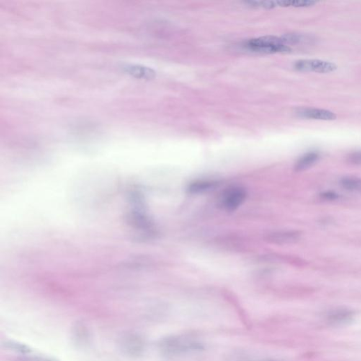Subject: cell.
<instances>
[{
	"label": "cell",
	"instance_id": "5b68a950",
	"mask_svg": "<svg viewBox=\"0 0 361 361\" xmlns=\"http://www.w3.org/2000/svg\"><path fill=\"white\" fill-rule=\"evenodd\" d=\"M294 68L305 72L330 73L335 71L336 66L330 62L319 60H303L295 62Z\"/></svg>",
	"mask_w": 361,
	"mask_h": 361
},
{
	"label": "cell",
	"instance_id": "9c48e42d",
	"mask_svg": "<svg viewBox=\"0 0 361 361\" xmlns=\"http://www.w3.org/2000/svg\"><path fill=\"white\" fill-rule=\"evenodd\" d=\"M300 234L296 231H286L274 233L271 235L270 240L273 243L279 244L295 243L300 239Z\"/></svg>",
	"mask_w": 361,
	"mask_h": 361
},
{
	"label": "cell",
	"instance_id": "277c9868",
	"mask_svg": "<svg viewBox=\"0 0 361 361\" xmlns=\"http://www.w3.org/2000/svg\"><path fill=\"white\" fill-rule=\"evenodd\" d=\"M246 196V191L241 186L229 188L222 194L221 205L227 211H233L242 205Z\"/></svg>",
	"mask_w": 361,
	"mask_h": 361
},
{
	"label": "cell",
	"instance_id": "5bb4252c",
	"mask_svg": "<svg viewBox=\"0 0 361 361\" xmlns=\"http://www.w3.org/2000/svg\"><path fill=\"white\" fill-rule=\"evenodd\" d=\"M6 346H7V347L10 348L11 349H14V350L19 351V352L23 353V354L29 353L31 351L28 346L22 345V344H17V343H6Z\"/></svg>",
	"mask_w": 361,
	"mask_h": 361
},
{
	"label": "cell",
	"instance_id": "8fae6325",
	"mask_svg": "<svg viewBox=\"0 0 361 361\" xmlns=\"http://www.w3.org/2000/svg\"><path fill=\"white\" fill-rule=\"evenodd\" d=\"M217 183L210 181H197L191 183L188 187V191L191 194H198L210 190L215 187Z\"/></svg>",
	"mask_w": 361,
	"mask_h": 361
},
{
	"label": "cell",
	"instance_id": "9a60e30c",
	"mask_svg": "<svg viewBox=\"0 0 361 361\" xmlns=\"http://www.w3.org/2000/svg\"><path fill=\"white\" fill-rule=\"evenodd\" d=\"M349 160L354 164L361 165V153H353L349 157Z\"/></svg>",
	"mask_w": 361,
	"mask_h": 361
},
{
	"label": "cell",
	"instance_id": "2e32d148",
	"mask_svg": "<svg viewBox=\"0 0 361 361\" xmlns=\"http://www.w3.org/2000/svg\"><path fill=\"white\" fill-rule=\"evenodd\" d=\"M322 197L325 200H336L338 197L337 194L333 192H325L322 194Z\"/></svg>",
	"mask_w": 361,
	"mask_h": 361
},
{
	"label": "cell",
	"instance_id": "6da1fadb",
	"mask_svg": "<svg viewBox=\"0 0 361 361\" xmlns=\"http://www.w3.org/2000/svg\"><path fill=\"white\" fill-rule=\"evenodd\" d=\"M158 349L162 355L174 358L202 351L203 345L195 338L187 336H170L160 341Z\"/></svg>",
	"mask_w": 361,
	"mask_h": 361
},
{
	"label": "cell",
	"instance_id": "3957f363",
	"mask_svg": "<svg viewBox=\"0 0 361 361\" xmlns=\"http://www.w3.org/2000/svg\"><path fill=\"white\" fill-rule=\"evenodd\" d=\"M119 346L125 355L132 358L139 357L145 350V341L137 333H126L121 336Z\"/></svg>",
	"mask_w": 361,
	"mask_h": 361
},
{
	"label": "cell",
	"instance_id": "8992f818",
	"mask_svg": "<svg viewBox=\"0 0 361 361\" xmlns=\"http://www.w3.org/2000/svg\"><path fill=\"white\" fill-rule=\"evenodd\" d=\"M355 316L354 310L347 308H333L325 315V320L331 325H344L349 324Z\"/></svg>",
	"mask_w": 361,
	"mask_h": 361
},
{
	"label": "cell",
	"instance_id": "7a4b0ae2",
	"mask_svg": "<svg viewBox=\"0 0 361 361\" xmlns=\"http://www.w3.org/2000/svg\"><path fill=\"white\" fill-rule=\"evenodd\" d=\"M245 47L250 51L258 53H284L291 51V48L286 45L282 37L263 36L251 39L245 44Z\"/></svg>",
	"mask_w": 361,
	"mask_h": 361
},
{
	"label": "cell",
	"instance_id": "7c38bea8",
	"mask_svg": "<svg viewBox=\"0 0 361 361\" xmlns=\"http://www.w3.org/2000/svg\"><path fill=\"white\" fill-rule=\"evenodd\" d=\"M340 184L346 190L361 194V178L346 176L341 179Z\"/></svg>",
	"mask_w": 361,
	"mask_h": 361
},
{
	"label": "cell",
	"instance_id": "52a82bcc",
	"mask_svg": "<svg viewBox=\"0 0 361 361\" xmlns=\"http://www.w3.org/2000/svg\"><path fill=\"white\" fill-rule=\"evenodd\" d=\"M297 114L300 117L317 120L331 121L336 118V114L327 109L318 108H305L300 109Z\"/></svg>",
	"mask_w": 361,
	"mask_h": 361
},
{
	"label": "cell",
	"instance_id": "4fadbf2b",
	"mask_svg": "<svg viewBox=\"0 0 361 361\" xmlns=\"http://www.w3.org/2000/svg\"><path fill=\"white\" fill-rule=\"evenodd\" d=\"M276 6H297V7H303V6H310L316 4L314 1H275Z\"/></svg>",
	"mask_w": 361,
	"mask_h": 361
},
{
	"label": "cell",
	"instance_id": "30bf717a",
	"mask_svg": "<svg viewBox=\"0 0 361 361\" xmlns=\"http://www.w3.org/2000/svg\"><path fill=\"white\" fill-rule=\"evenodd\" d=\"M320 155L317 152H310L300 158L295 163V170L302 171L306 170L313 165L319 160Z\"/></svg>",
	"mask_w": 361,
	"mask_h": 361
},
{
	"label": "cell",
	"instance_id": "e0dca14e",
	"mask_svg": "<svg viewBox=\"0 0 361 361\" xmlns=\"http://www.w3.org/2000/svg\"><path fill=\"white\" fill-rule=\"evenodd\" d=\"M20 361H54L50 359H44L41 357H26L21 359Z\"/></svg>",
	"mask_w": 361,
	"mask_h": 361
},
{
	"label": "cell",
	"instance_id": "ac0fdd59",
	"mask_svg": "<svg viewBox=\"0 0 361 361\" xmlns=\"http://www.w3.org/2000/svg\"><path fill=\"white\" fill-rule=\"evenodd\" d=\"M274 361L267 360V361Z\"/></svg>",
	"mask_w": 361,
	"mask_h": 361
},
{
	"label": "cell",
	"instance_id": "ba28073f",
	"mask_svg": "<svg viewBox=\"0 0 361 361\" xmlns=\"http://www.w3.org/2000/svg\"><path fill=\"white\" fill-rule=\"evenodd\" d=\"M123 69L126 73L139 79L151 80L156 76L154 70L140 65H126Z\"/></svg>",
	"mask_w": 361,
	"mask_h": 361
}]
</instances>
